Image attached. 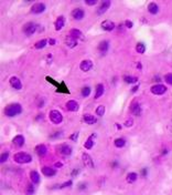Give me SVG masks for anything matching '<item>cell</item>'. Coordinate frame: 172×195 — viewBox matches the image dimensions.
Returning <instances> with one entry per match:
<instances>
[{"mask_svg": "<svg viewBox=\"0 0 172 195\" xmlns=\"http://www.w3.org/2000/svg\"><path fill=\"white\" fill-rule=\"evenodd\" d=\"M22 112V106L19 103H11L5 108V114L9 117H13Z\"/></svg>", "mask_w": 172, "mask_h": 195, "instance_id": "cell-1", "label": "cell"}, {"mask_svg": "<svg viewBox=\"0 0 172 195\" xmlns=\"http://www.w3.org/2000/svg\"><path fill=\"white\" fill-rule=\"evenodd\" d=\"M15 161L17 163H20V164H24V163H30L32 161V156L28 154V153H23V152H20V153H17L13 156Z\"/></svg>", "mask_w": 172, "mask_h": 195, "instance_id": "cell-2", "label": "cell"}, {"mask_svg": "<svg viewBox=\"0 0 172 195\" xmlns=\"http://www.w3.org/2000/svg\"><path fill=\"white\" fill-rule=\"evenodd\" d=\"M50 120L52 123L54 124H60L63 121V115L61 114V112L57 110H52L50 112Z\"/></svg>", "mask_w": 172, "mask_h": 195, "instance_id": "cell-3", "label": "cell"}, {"mask_svg": "<svg viewBox=\"0 0 172 195\" xmlns=\"http://www.w3.org/2000/svg\"><path fill=\"white\" fill-rule=\"evenodd\" d=\"M150 90H151V92H152L153 94L161 95L166 92V85H163V84H155V85L151 87V89Z\"/></svg>", "mask_w": 172, "mask_h": 195, "instance_id": "cell-4", "label": "cell"}, {"mask_svg": "<svg viewBox=\"0 0 172 195\" xmlns=\"http://www.w3.org/2000/svg\"><path fill=\"white\" fill-rule=\"evenodd\" d=\"M46 80H49L51 83L55 85L56 88H57V92H64V93H70V91L67 90L66 85H65V83H64V82L57 83V82H55L54 80H52V79H51L50 77H46Z\"/></svg>", "mask_w": 172, "mask_h": 195, "instance_id": "cell-5", "label": "cell"}, {"mask_svg": "<svg viewBox=\"0 0 172 195\" xmlns=\"http://www.w3.org/2000/svg\"><path fill=\"white\" fill-rule=\"evenodd\" d=\"M23 31L27 36H31L37 31V24L33 22H28L23 26Z\"/></svg>", "mask_w": 172, "mask_h": 195, "instance_id": "cell-6", "label": "cell"}, {"mask_svg": "<svg viewBox=\"0 0 172 195\" xmlns=\"http://www.w3.org/2000/svg\"><path fill=\"white\" fill-rule=\"evenodd\" d=\"M57 150H59V152L61 153L62 155H64V156H68L72 154V147L67 144L60 145V146L57 147Z\"/></svg>", "mask_w": 172, "mask_h": 195, "instance_id": "cell-7", "label": "cell"}, {"mask_svg": "<svg viewBox=\"0 0 172 195\" xmlns=\"http://www.w3.org/2000/svg\"><path fill=\"white\" fill-rule=\"evenodd\" d=\"M82 160H83L84 165H85L86 167H88V168H93V167H94L93 160H92V157L89 156L88 153H83V155H82Z\"/></svg>", "mask_w": 172, "mask_h": 195, "instance_id": "cell-8", "label": "cell"}, {"mask_svg": "<svg viewBox=\"0 0 172 195\" xmlns=\"http://www.w3.org/2000/svg\"><path fill=\"white\" fill-rule=\"evenodd\" d=\"M85 16V12L82 8H75L72 11V17L75 19V20H82Z\"/></svg>", "mask_w": 172, "mask_h": 195, "instance_id": "cell-9", "label": "cell"}, {"mask_svg": "<svg viewBox=\"0 0 172 195\" xmlns=\"http://www.w3.org/2000/svg\"><path fill=\"white\" fill-rule=\"evenodd\" d=\"M130 111H131V113H133V115H137V117H139L141 114V106H140V104H139L137 101H135V102L131 103Z\"/></svg>", "mask_w": 172, "mask_h": 195, "instance_id": "cell-10", "label": "cell"}, {"mask_svg": "<svg viewBox=\"0 0 172 195\" xmlns=\"http://www.w3.org/2000/svg\"><path fill=\"white\" fill-rule=\"evenodd\" d=\"M109 7H111V1H108V0L102 1V3H100L98 9H97V15H103L104 12H106V10H107Z\"/></svg>", "mask_w": 172, "mask_h": 195, "instance_id": "cell-11", "label": "cell"}, {"mask_svg": "<svg viewBox=\"0 0 172 195\" xmlns=\"http://www.w3.org/2000/svg\"><path fill=\"white\" fill-rule=\"evenodd\" d=\"M44 10H45V5L42 3V2H37V3L33 5L32 8H31L32 13H42Z\"/></svg>", "mask_w": 172, "mask_h": 195, "instance_id": "cell-12", "label": "cell"}, {"mask_svg": "<svg viewBox=\"0 0 172 195\" xmlns=\"http://www.w3.org/2000/svg\"><path fill=\"white\" fill-rule=\"evenodd\" d=\"M10 84L13 89L16 90H21L22 89V83L20 81V79L17 78V77H11L10 78Z\"/></svg>", "mask_w": 172, "mask_h": 195, "instance_id": "cell-13", "label": "cell"}, {"mask_svg": "<svg viewBox=\"0 0 172 195\" xmlns=\"http://www.w3.org/2000/svg\"><path fill=\"white\" fill-rule=\"evenodd\" d=\"M92 67H93V62L90 61V60H83V61L81 62V64H79L81 70L84 71V72L89 71V70L92 69Z\"/></svg>", "mask_w": 172, "mask_h": 195, "instance_id": "cell-14", "label": "cell"}, {"mask_svg": "<svg viewBox=\"0 0 172 195\" xmlns=\"http://www.w3.org/2000/svg\"><path fill=\"white\" fill-rule=\"evenodd\" d=\"M100 27L105 31H111V30L115 29V23L113 22V21H111V20H105V21L102 22Z\"/></svg>", "mask_w": 172, "mask_h": 195, "instance_id": "cell-15", "label": "cell"}, {"mask_svg": "<svg viewBox=\"0 0 172 195\" xmlns=\"http://www.w3.org/2000/svg\"><path fill=\"white\" fill-rule=\"evenodd\" d=\"M108 49H109V43H108V41H106V40L100 41L99 45H98V50H99L100 53H102V55H106Z\"/></svg>", "mask_w": 172, "mask_h": 195, "instance_id": "cell-16", "label": "cell"}, {"mask_svg": "<svg viewBox=\"0 0 172 195\" xmlns=\"http://www.w3.org/2000/svg\"><path fill=\"white\" fill-rule=\"evenodd\" d=\"M66 108H67V110H68V111L76 112V111H78V108H79V106H78V103L76 102V101L70 100V101H67Z\"/></svg>", "mask_w": 172, "mask_h": 195, "instance_id": "cell-17", "label": "cell"}, {"mask_svg": "<svg viewBox=\"0 0 172 195\" xmlns=\"http://www.w3.org/2000/svg\"><path fill=\"white\" fill-rule=\"evenodd\" d=\"M35 152L39 156H44L48 153V149L44 144H39L35 146Z\"/></svg>", "mask_w": 172, "mask_h": 195, "instance_id": "cell-18", "label": "cell"}, {"mask_svg": "<svg viewBox=\"0 0 172 195\" xmlns=\"http://www.w3.org/2000/svg\"><path fill=\"white\" fill-rule=\"evenodd\" d=\"M42 173L44 174L45 176H49V178H51V176H54V175H55L56 171L54 170V168H52V167L44 166V167H42Z\"/></svg>", "mask_w": 172, "mask_h": 195, "instance_id": "cell-19", "label": "cell"}, {"mask_svg": "<svg viewBox=\"0 0 172 195\" xmlns=\"http://www.w3.org/2000/svg\"><path fill=\"white\" fill-rule=\"evenodd\" d=\"M12 143L16 145V146H19V147H21L23 144H24V138H23V135L21 134H19L17 135L15 139L12 140Z\"/></svg>", "mask_w": 172, "mask_h": 195, "instance_id": "cell-20", "label": "cell"}, {"mask_svg": "<svg viewBox=\"0 0 172 195\" xmlns=\"http://www.w3.org/2000/svg\"><path fill=\"white\" fill-rule=\"evenodd\" d=\"M64 24H65V18L63 17V16H60L55 21V29L57 31H60L64 27Z\"/></svg>", "mask_w": 172, "mask_h": 195, "instance_id": "cell-21", "label": "cell"}, {"mask_svg": "<svg viewBox=\"0 0 172 195\" xmlns=\"http://www.w3.org/2000/svg\"><path fill=\"white\" fill-rule=\"evenodd\" d=\"M84 121H85V123L92 125V124H95V123L97 122V117L92 115V114H85L84 115Z\"/></svg>", "mask_w": 172, "mask_h": 195, "instance_id": "cell-22", "label": "cell"}, {"mask_svg": "<svg viewBox=\"0 0 172 195\" xmlns=\"http://www.w3.org/2000/svg\"><path fill=\"white\" fill-rule=\"evenodd\" d=\"M148 10H149V12L151 15H157L159 12V7L155 2H151V3H149V6H148Z\"/></svg>", "mask_w": 172, "mask_h": 195, "instance_id": "cell-23", "label": "cell"}, {"mask_svg": "<svg viewBox=\"0 0 172 195\" xmlns=\"http://www.w3.org/2000/svg\"><path fill=\"white\" fill-rule=\"evenodd\" d=\"M65 42H66V45L70 47V48H74V47H76L77 45V40L75 39V38H73L71 36H68L65 40Z\"/></svg>", "mask_w": 172, "mask_h": 195, "instance_id": "cell-24", "label": "cell"}, {"mask_svg": "<svg viewBox=\"0 0 172 195\" xmlns=\"http://www.w3.org/2000/svg\"><path fill=\"white\" fill-rule=\"evenodd\" d=\"M30 178H31V181H32L33 184H38L40 182L39 173L37 172V171H32V172L30 173Z\"/></svg>", "mask_w": 172, "mask_h": 195, "instance_id": "cell-25", "label": "cell"}, {"mask_svg": "<svg viewBox=\"0 0 172 195\" xmlns=\"http://www.w3.org/2000/svg\"><path fill=\"white\" fill-rule=\"evenodd\" d=\"M104 93V85L103 84H97V87H96V93H95V99H98L100 98L102 95Z\"/></svg>", "mask_w": 172, "mask_h": 195, "instance_id": "cell-26", "label": "cell"}, {"mask_svg": "<svg viewBox=\"0 0 172 195\" xmlns=\"http://www.w3.org/2000/svg\"><path fill=\"white\" fill-rule=\"evenodd\" d=\"M137 178H138V174H137V173H135V172H131L127 175L126 180H127L128 183H133V182H136V181H137Z\"/></svg>", "mask_w": 172, "mask_h": 195, "instance_id": "cell-27", "label": "cell"}, {"mask_svg": "<svg viewBox=\"0 0 172 195\" xmlns=\"http://www.w3.org/2000/svg\"><path fill=\"white\" fill-rule=\"evenodd\" d=\"M70 34H71V37L75 38L76 40L83 37V34H82V32H81L79 30H77V29H72V30L70 31Z\"/></svg>", "mask_w": 172, "mask_h": 195, "instance_id": "cell-28", "label": "cell"}, {"mask_svg": "<svg viewBox=\"0 0 172 195\" xmlns=\"http://www.w3.org/2000/svg\"><path fill=\"white\" fill-rule=\"evenodd\" d=\"M95 136V134H93L90 138H88V139L86 140V142H85V144H84V146H85V149H87V150H90L92 147H93V145H94V141H93V138Z\"/></svg>", "mask_w": 172, "mask_h": 195, "instance_id": "cell-29", "label": "cell"}, {"mask_svg": "<svg viewBox=\"0 0 172 195\" xmlns=\"http://www.w3.org/2000/svg\"><path fill=\"white\" fill-rule=\"evenodd\" d=\"M124 81L127 83H136L138 81V78L136 77H131V75H124Z\"/></svg>", "mask_w": 172, "mask_h": 195, "instance_id": "cell-30", "label": "cell"}, {"mask_svg": "<svg viewBox=\"0 0 172 195\" xmlns=\"http://www.w3.org/2000/svg\"><path fill=\"white\" fill-rule=\"evenodd\" d=\"M46 45H48V40L42 39V40H40V41H38V42L34 45V47H35V49H42V48H44Z\"/></svg>", "mask_w": 172, "mask_h": 195, "instance_id": "cell-31", "label": "cell"}, {"mask_svg": "<svg viewBox=\"0 0 172 195\" xmlns=\"http://www.w3.org/2000/svg\"><path fill=\"white\" fill-rule=\"evenodd\" d=\"M136 50H137V52L142 55V53L146 52V45H144V43H141V42H139V43H137V45H136Z\"/></svg>", "mask_w": 172, "mask_h": 195, "instance_id": "cell-32", "label": "cell"}, {"mask_svg": "<svg viewBox=\"0 0 172 195\" xmlns=\"http://www.w3.org/2000/svg\"><path fill=\"white\" fill-rule=\"evenodd\" d=\"M114 143H115V146H116V147H124L125 144H126V141L124 139H116Z\"/></svg>", "mask_w": 172, "mask_h": 195, "instance_id": "cell-33", "label": "cell"}, {"mask_svg": "<svg viewBox=\"0 0 172 195\" xmlns=\"http://www.w3.org/2000/svg\"><path fill=\"white\" fill-rule=\"evenodd\" d=\"M96 114L98 117H103L105 114V106H99L97 109H96Z\"/></svg>", "mask_w": 172, "mask_h": 195, "instance_id": "cell-34", "label": "cell"}, {"mask_svg": "<svg viewBox=\"0 0 172 195\" xmlns=\"http://www.w3.org/2000/svg\"><path fill=\"white\" fill-rule=\"evenodd\" d=\"M81 92H82L83 96H88L90 94V88L89 87H84L83 89L81 90Z\"/></svg>", "mask_w": 172, "mask_h": 195, "instance_id": "cell-35", "label": "cell"}, {"mask_svg": "<svg viewBox=\"0 0 172 195\" xmlns=\"http://www.w3.org/2000/svg\"><path fill=\"white\" fill-rule=\"evenodd\" d=\"M164 80H166V82L168 84L172 85V73H168V74H166V77H164Z\"/></svg>", "mask_w": 172, "mask_h": 195, "instance_id": "cell-36", "label": "cell"}, {"mask_svg": "<svg viewBox=\"0 0 172 195\" xmlns=\"http://www.w3.org/2000/svg\"><path fill=\"white\" fill-rule=\"evenodd\" d=\"M8 157H9V153H8V152H3V153L1 154V157H0V162H1V163L6 162Z\"/></svg>", "mask_w": 172, "mask_h": 195, "instance_id": "cell-37", "label": "cell"}, {"mask_svg": "<svg viewBox=\"0 0 172 195\" xmlns=\"http://www.w3.org/2000/svg\"><path fill=\"white\" fill-rule=\"evenodd\" d=\"M34 193V187L33 185H28V187H27V194L28 195H32Z\"/></svg>", "mask_w": 172, "mask_h": 195, "instance_id": "cell-38", "label": "cell"}, {"mask_svg": "<svg viewBox=\"0 0 172 195\" xmlns=\"http://www.w3.org/2000/svg\"><path fill=\"white\" fill-rule=\"evenodd\" d=\"M68 186H72V181H67L65 183L61 184L59 189H64V187H68Z\"/></svg>", "mask_w": 172, "mask_h": 195, "instance_id": "cell-39", "label": "cell"}, {"mask_svg": "<svg viewBox=\"0 0 172 195\" xmlns=\"http://www.w3.org/2000/svg\"><path fill=\"white\" fill-rule=\"evenodd\" d=\"M96 3H97L96 0H86V5H88V6H94Z\"/></svg>", "mask_w": 172, "mask_h": 195, "instance_id": "cell-40", "label": "cell"}, {"mask_svg": "<svg viewBox=\"0 0 172 195\" xmlns=\"http://www.w3.org/2000/svg\"><path fill=\"white\" fill-rule=\"evenodd\" d=\"M125 125H126V127H128V128H129V127H131V125H133V120H131V119H128L127 121L125 122Z\"/></svg>", "mask_w": 172, "mask_h": 195, "instance_id": "cell-41", "label": "cell"}, {"mask_svg": "<svg viewBox=\"0 0 172 195\" xmlns=\"http://www.w3.org/2000/svg\"><path fill=\"white\" fill-rule=\"evenodd\" d=\"M125 26H126V27H127V28H133V22H131V21H129V20H126V21H125Z\"/></svg>", "mask_w": 172, "mask_h": 195, "instance_id": "cell-42", "label": "cell"}, {"mask_svg": "<svg viewBox=\"0 0 172 195\" xmlns=\"http://www.w3.org/2000/svg\"><path fill=\"white\" fill-rule=\"evenodd\" d=\"M77 136H78V133L76 132V133L73 134V135H71V136H70V139L72 140V141H76V140H77Z\"/></svg>", "mask_w": 172, "mask_h": 195, "instance_id": "cell-43", "label": "cell"}, {"mask_svg": "<svg viewBox=\"0 0 172 195\" xmlns=\"http://www.w3.org/2000/svg\"><path fill=\"white\" fill-rule=\"evenodd\" d=\"M79 172H81V170H79V168H75V170L72 172V176H76Z\"/></svg>", "mask_w": 172, "mask_h": 195, "instance_id": "cell-44", "label": "cell"}, {"mask_svg": "<svg viewBox=\"0 0 172 195\" xmlns=\"http://www.w3.org/2000/svg\"><path fill=\"white\" fill-rule=\"evenodd\" d=\"M147 174H148V170H147V168H142V170H141V175L146 178V176H147Z\"/></svg>", "mask_w": 172, "mask_h": 195, "instance_id": "cell-45", "label": "cell"}, {"mask_svg": "<svg viewBox=\"0 0 172 195\" xmlns=\"http://www.w3.org/2000/svg\"><path fill=\"white\" fill-rule=\"evenodd\" d=\"M59 136H61V132H56L54 135H51V139H56V138H59Z\"/></svg>", "mask_w": 172, "mask_h": 195, "instance_id": "cell-46", "label": "cell"}, {"mask_svg": "<svg viewBox=\"0 0 172 195\" xmlns=\"http://www.w3.org/2000/svg\"><path fill=\"white\" fill-rule=\"evenodd\" d=\"M86 187V183H79L78 184V189H84Z\"/></svg>", "mask_w": 172, "mask_h": 195, "instance_id": "cell-47", "label": "cell"}, {"mask_svg": "<svg viewBox=\"0 0 172 195\" xmlns=\"http://www.w3.org/2000/svg\"><path fill=\"white\" fill-rule=\"evenodd\" d=\"M54 43H55V40H54V39H51V40H50V45H54Z\"/></svg>", "mask_w": 172, "mask_h": 195, "instance_id": "cell-48", "label": "cell"}, {"mask_svg": "<svg viewBox=\"0 0 172 195\" xmlns=\"http://www.w3.org/2000/svg\"><path fill=\"white\" fill-rule=\"evenodd\" d=\"M137 90H138V85H136L135 88H133V89H131V91H133V92H136Z\"/></svg>", "mask_w": 172, "mask_h": 195, "instance_id": "cell-49", "label": "cell"}, {"mask_svg": "<svg viewBox=\"0 0 172 195\" xmlns=\"http://www.w3.org/2000/svg\"><path fill=\"white\" fill-rule=\"evenodd\" d=\"M56 166L60 167V166H62V164H61V163H56Z\"/></svg>", "mask_w": 172, "mask_h": 195, "instance_id": "cell-50", "label": "cell"}]
</instances>
